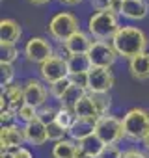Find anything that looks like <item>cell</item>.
<instances>
[{
  "label": "cell",
  "mask_w": 149,
  "mask_h": 158,
  "mask_svg": "<svg viewBox=\"0 0 149 158\" xmlns=\"http://www.w3.org/2000/svg\"><path fill=\"white\" fill-rule=\"evenodd\" d=\"M99 158H123V152H121V149L117 145H104Z\"/></svg>",
  "instance_id": "cell-31"
},
{
  "label": "cell",
  "mask_w": 149,
  "mask_h": 158,
  "mask_svg": "<svg viewBox=\"0 0 149 158\" xmlns=\"http://www.w3.org/2000/svg\"><path fill=\"white\" fill-rule=\"evenodd\" d=\"M114 2H116V0H92V6L97 11H112Z\"/></svg>",
  "instance_id": "cell-33"
},
{
  "label": "cell",
  "mask_w": 149,
  "mask_h": 158,
  "mask_svg": "<svg viewBox=\"0 0 149 158\" xmlns=\"http://www.w3.org/2000/svg\"><path fill=\"white\" fill-rule=\"evenodd\" d=\"M37 115H39V110H37V108H34V106H30V104H24V106L17 112V117H19L21 121H24L26 125H28V123H32V121H36V119H37Z\"/></svg>",
  "instance_id": "cell-26"
},
{
  "label": "cell",
  "mask_w": 149,
  "mask_h": 158,
  "mask_svg": "<svg viewBox=\"0 0 149 158\" xmlns=\"http://www.w3.org/2000/svg\"><path fill=\"white\" fill-rule=\"evenodd\" d=\"M121 2H123V0H121Z\"/></svg>",
  "instance_id": "cell-42"
},
{
  "label": "cell",
  "mask_w": 149,
  "mask_h": 158,
  "mask_svg": "<svg viewBox=\"0 0 149 158\" xmlns=\"http://www.w3.org/2000/svg\"><path fill=\"white\" fill-rule=\"evenodd\" d=\"M74 114H77L79 119L90 121V123H97L103 117V112H101V108H99V104H97V101L92 93H86L79 101V104L74 106Z\"/></svg>",
  "instance_id": "cell-11"
},
{
  "label": "cell",
  "mask_w": 149,
  "mask_h": 158,
  "mask_svg": "<svg viewBox=\"0 0 149 158\" xmlns=\"http://www.w3.org/2000/svg\"><path fill=\"white\" fill-rule=\"evenodd\" d=\"M123 128L125 136L138 141L149 134V110L145 108H132L123 115Z\"/></svg>",
  "instance_id": "cell-3"
},
{
  "label": "cell",
  "mask_w": 149,
  "mask_h": 158,
  "mask_svg": "<svg viewBox=\"0 0 149 158\" xmlns=\"http://www.w3.org/2000/svg\"><path fill=\"white\" fill-rule=\"evenodd\" d=\"M77 156H79V145L73 139H62L52 147V158H77Z\"/></svg>",
  "instance_id": "cell-20"
},
{
  "label": "cell",
  "mask_w": 149,
  "mask_h": 158,
  "mask_svg": "<svg viewBox=\"0 0 149 158\" xmlns=\"http://www.w3.org/2000/svg\"><path fill=\"white\" fill-rule=\"evenodd\" d=\"M23 30L19 26V23H15L13 19H2L0 21V43L2 45H15L21 37Z\"/></svg>",
  "instance_id": "cell-17"
},
{
  "label": "cell",
  "mask_w": 149,
  "mask_h": 158,
  "mask_svg": "<svg viewBox=\"0 0 149 158\" xmlns=\"http://www.w3.org/2000/svg\"><path fill=\"white\" fill-rule=\"evenodd\" d=\"M129 71L136 80H149V54L143 52L129 60Z\"/></svg>",
  "instance_id": "cell-18"
},
{
  "label": "cell",
  "mask_w": 149,
  "mask_h": 158,
  "mask_svg": "<svg viewBox=\"0 0 149 158\" xmlns=\"http://www.w3.org/2000/svg\"><path fill=\"white\" fill-rule=\"evenodd\" d=\"M92 134H95V123L82 121V119H79L77 123L71 127V130H69V138L73 141H79V143L82 139H86L88 136H92Z\"/></svg>",
  "instance_id": "cell-21"
},
{
  "label": "cell",
  "mask_w": 149,
  "mask_h": 158,
  "mask_svg": "<svg viewBox=\"0 0 149 158\" xmlns=\"http://www.w3.org/2000/svg\"><path fill=\"white\" fill-rule=\"evenodd\" d=\"M90 60L93 67H101V69H110L116 60H117V52L114 50L112 43H104V41H95L92 50H90Z\"/></svg>",
  "instance_id": "cell-9"
},
{
  "label": "cell",
  "mask_w": 149,
  "mask_h": 158,
  "mask_svg": "<svg viewBox=\"0 0 149 158\" xmlns=\"http://www.w3.org/2000/svg\"><path fill=\"white\" fill-rule=\"evenodd\" d=\"M143 145H145V149L149 151V134H147V136L143 138Z\"/></svg>",
  "instance_id": "cell-41"
},
{
  "label": "cell",
  "mask_w": 149,
  "mask_h": 158,
  "mask_svg": "<svg viewBox=\"0 0 149 158\" xmlns=\"http://www.w3.org/2000/svg\"><path fill=\"white\" fill-rule=\"evenodd\" d=\"M2 158H13V154L8 152V151H2Z\"/></svg>",
  "instance_id": "cell-40"
},
{
  "label": "cell",
  "mask_w": 149,
  "mask_h": 158,
  "mask_svg": "<svg viewBox=\"0 0 149 158\" xmlns=\"http://www.w3.org/2000/svg\"><path fill=\"white\" fill-rule=\"evenodd\" d=\"M58 110L60 108H52V106H41V110H39V115H37V119H41L45 125H49V123H52V121H56V115H58Z\"/></svg>",
  "instance_id": "cell-29"
},
{
  "label": "cell",
  "mask_w": 149,
  "mask_h": 158,
  "mask_svg": "<svg viewBox=\"0 0 149 158\" xmlns=\"http://www.w3.org/2000/svg\"><path fill=\"white\" fill-rule=\"evenodd\" d=\"M24 88L19 84H11L8 88L2 89V97H0V106L2 110H10V112H19L24 106Z\"/></svg>",
  "instance_id": "cell-10"
},
{
  "label": "cell",
  "mask_w": 149,
  "mask_h": 158,
  "mask_svg": "<svg viewBox=\"0 0 149 158\" xmlns=\"http://www.w3.org/2000/svg\"><path fill=\"white\" fill-rule=\"evenodd\" d=\"M69 132L63 128V127H60L56 121H52V123H49L47 125V136H49V139H52L54 143H58V141H62V139H65V136H67Z\"/></svg>",
  "instance_id": "cell-25"
},
{
  "label": "cell",
  "mask_w": 149,
  "mask_h": 158,
  "mask_svg": "<svg viewBox=\"0 0 149 158\" xmlns=\"http://www.w3.org/2000/svg\"><path fill=\"white\" fill-rule=\"evenodd\" d=\"M17 117L15 112H10V110H2L0 114V119H2V127H13V119Z\"/></svg>",
  "instance_id": "cell-34"
},
{
  "label": "cell",
  "mask_w": 149,
  "mask_h": 158,
  "mask_svg": "<svg viewBox=\"0 0 149 158\" xmlns=\"http://www.w3.org/2000/svg\"><path fill=\"white\" fill-rule=\"evenodd\" d=\"M123 158H149V156L145 152L138 151V149H129V151L123 152Z\"/></svg>",
  "instance_id": "cell-36"
},
{
  "label": "cell",
  "mask_w": 149,
  "mask_h": 158,
  "mask_svg": "<svg viewBox=\"0 0 149 158\" xmlns=\"http://www.w3.org/2000/svg\"><path fill=\"white\" fill-rule=\"evenodd\" d=\"M28 2H32V4H47V2H50V0H28Z\"/></svg>",
  "instance_id": "cell-39"
},
{
  "label": "cell",
  "mask_w": 149,
  "mask_h": 158,
  "mask_svg": "<svg viewBox=\"0 0 149 158\" xmlns=\"http://www.w3.org/2000/svg\"><path fill=\"white\" fill-rule=\"evenodd\" d=\"M69 88H71V78H63V80H58V82L50 84V95L56 97V99H62Z\"/></svg>",
  "instance_id": "cell-27"
},
{
  "label": "cell",
  "mask_w": 149,
  "mask_h": 158,
  "mask_svg": "<svg viewBox=\"0 0 149 158\" xmlns=\"http://www.w3.org/2000/svg\"><path fill=\"white\" fill-rule=\"evenodd\" d=\"M23 88H24V102H26V104H30V106H34V108H37V110H39L41 106H45L49 91H47V88L43 86V82L36 80V78H30V80L24 82Z\"/></svg>",
  "instance_id": "cell-12"
},
{
  "label": "cell",
  "mask_w": 149,
  "mask_h": 158,
  "mask_svg": "<svg viewBox=\"0 0 149 158\" xmlns=\"http://www.w3.org/2000/svg\"><path fill=\"white\" fill-rule=\"evenodd\" d=\"M60 2H63V4H69V6H73V4H79L80 0H60Z\"/></svg>",
  "instance_id": "cell-37"
},
{
  "label": "cell",
  "mask_w": 149,
  "mask_h": 158,
  "mask_svg": "<svg viewBox=\"0 0 149 158\" xmlns=\"http://www.w3.org/2000/svg\"><path fill=\"white\" fill-rule=\"evenodd\" d=\"M112 47L117 52V56L132 60L145 52L147 48V35L134 26H121L117 34L112 39Z\"/></svg>",
  "instance_id": "cell-1"
},
{
  "label": "cell",
  "mask_w": 149,
  "mask_h": 158,
  "mask_svg": "<svg viewBox=\"0 0 149 158\" xmlns=\"http://www.w3.org/2000/svg\"><path fill=\"white\" fill-rule=\"evenodd\" d=\"M79 147H80V151H82L84 154H90V156L99 158V154H101L103 149H104V143L101 141V138H99L97 134H92V136H88L86 139H82V141L79 143Z\"/></svg>",
  "instance_id": "cell-22"
},
{
  "label": "cell",
  "mask_w": 149,
  "mask_h": 158,
  "mask_svg": "<svg viewBox=\"0 0 149 158\" xmlns=\"http://www.w3.org/2000/svg\"><path fill=\"white\" fill-rule=\"evenodd\" d=\"M8 152H11L13 158H34L32 152L28 149H24V147H15V149H10Z\"/></svg>",
  "instance_id": "cell-35"
},
{
  "label": "cell",
  "mask_w": 149,
  "mask_h": 158,
  "mask_svg": "<svg viewBox=\"0 0 149 158\" xmlns=\"http://www.w3.org/2000/svg\"><path fill=\"white\" fill-rule=\"evenodd\" d=\"M26 141L24 138V130L13 127H2L0 130V145H2V151H10L15 147H23V143Z\"/></svg>",
  "instance_id": "cell-14"
},
{
  "label": "cell",
  "mask_w": 149,
  "mask_h": 158,
  "mask_svg": "<svg viewBox=\"0 0 149 158\" xmlns=\"http://www.w3.org/2000/svg\"><path fill=\"white\" fill-rule=\"evenodd\" d=\"M19 52L15 45H2V63H13L17 60Z\"/></svg>",
  "instance_id": "cell-30"
},
{
  "label": "cell",
  "mask_w": 149,
  "mask_h": 158,
  "mask_svg": "<svg viewBox=\"0 0 149 158\" xmlns=\"http://www.w3.org/2000/svg\"><path fill=\"white\" fill-rule=\"evenodd\" d=\"M95 134L101 138L104 145H116L119 139L125 138V128H123V119H117L114 115H103L95 123Z\"/></svg>",
  "instance_id": "cell-5"
},
{
  "label": "cell",
  "mask_w": 149,
  "mask_h": 158,
  "mask_svg": "<svg viewBox=\"0 0 149 158\" xmlns=\"http://www.w3.org/2000/svg\"><path fill=\"white\" fill-rule=\"evenodd\" d=\"M84 95H86V89H82V88H79V86H73V84H71V88H69V89L65 91V95L60 99V104L65 106V108L74 110V106L79 104V101H80Z\"/></svg>",
  "instance_id": "cell-23"
},
{
  "label": "cell",
  "mask_w": 149,
  "mask_h": 158,
  "mask_svg": "<svg viewBox=\"0 0 149 158\" xmlns=\"http://www.w3.org/2000/svg\"><path fill=\"white\" fill-rule=\"evenodd\" d=\"M114 86V74L110 69L93 67L88 73V91L92 95H106Z\"/></svg>",
  "instance_id": "cell-8"
},
{
  "label": "cell",
  "mask_w": 149,
  "mask_h": 158,
  "mask_svg": "<svg viewBox=\"0 0 149 158\" xmlns=\"http://www.w3.org/2000/svg\"><path fill=\"white\" fill-rule=\"evenodd\" d=\"M149 13V6L145 0H123L119 15L130 19V21H142Z\"/></svg>",
  "instance_id": "cell-15"
},
{
  "label": "cell",
  "mask_w": 149,
  "mask_h": 158,
  "mask_svg": "<svg viewBox=\"0 0 149 158\" xmlns=\"http://www.w3.org/2000/svg\"><path fill=\"white\" fill-rule=\"evenodd\" d=\"M77 158H95V156H90V154H84L82 151H80V147H79V156Z\"/></svg>",
  "instance_id": "cell-38"
},
{
  "label": "cell",
  "mask_w": 149,
  "mask_h": 158,
  "mask_svg": "<svg viewBox=\"0 0 149 158\" xmlns=\"http://www.w3.org/2000/svg\"><path fill=\"white\" fill-rule=\"evenodd\" d=\"M71 84L73 86H79L82 89L88 91V73H80V74H71Z\"/></svg>",
  "instance_id": "cell-32"
},
{
  "label": "cell",
  "mask_w": 149,
  "mask_h": 158,
  "mask_svg": "<svg viewBox=\"0 0 149 158\" xmlns=\"http://www.w3.org/2000/svg\"><path fill=\"white\" fill-rule=\"evenodd\" d=\"M24 56L28 61L43 65L47 60L54 56V48L45 37H30L24 45Z\"/></svg>",
  "instance_id": "cell-6"
},
{
  "label": "cell",
  "mask_w": 149,
  "mask_h": 158,
  "mask_svg": "<svg viewBox=\"0 0 149 158\" xmlns=\"http://www.w3.org/2000/svg\"><path fill=\"white\" fill-rule=\"evenodd\" d=\"M67 69H69V76L71 74H80V73H90L93 69L92 60L88 54H73L67 56Z\"/></svg>",
  "instance_id": "cell-19"
},
{
  "label": "cell",
  "mask_w": 149,
  "mask_h": 158,
  "mask_svg": "<svg viewBox=\"0 0 149 158\" xmlns=\"http://www.w3.org/2000/svg\"><path fill=\"white\" fill-rule=\"evenodd\" d=\"M119 28L121 26L117 21V13L114 11H97L88 21V32L95 41H112Z\"/></svg>",
  "instance_id": "cell-2"
},
{
  "label": "cell",
  "mask_w": 149,
  "mask_h": 158,
  "mask_svg": "<svg viewBox=\"0 0 149 158\" xmlns=\"http://www.w3.org/2000/svg\"><path fill=\"white\" fill-rule=\"evenodd\" d=\"M93 43H95V41H93V37H92L90 34L79 30L73 37H69V39H67L65 43H62V45H63V48L67 50V54L73 56V54H90Z\"/></svg>",
  "instance_id": "cell-13"
},
{
  "label": "cell",
  "mask_w": 149,
  "mask_h": 158,
  "mask_svg": "<svg viewBox=\"0 0 149 158\" xmlns=\"http://www.w3.org/2000/svg\"><path fill=\"white\" fill-rule=\"evenodd\" d=\"M24 138H26V141L28 143H32V145H43L47 139H49V136H47V125L41 121V119H36V121H32V123H28V125H24Z\"/></svg>",
  "instance_id": "cell-16"
},
{
  "label": "cell",
  "mask_w": 149,
  "mask_h": 158,
  "mask_svg": "<svg viewBox=\"0 0 149 158\" xmlns=\"http://www.w3.org/2000/svg\"><path fill=\"white\" fill-rule=\"evenodd\" d=\"M0 71H2V89L13 84V76H15V69L11 63H2L0 61Z\"/></svg>",
  "instance_id": "cell-28"
},
{
  "label": "cell",
  "mask_w": 149,
  "mask_h": 158,
  "mask_svg": "<svg viewBox=\"0 0 149 158\" xmlns=\"http://www.w3.org/2000/svg\"><path fill=\"white\" fill-rule=\"evenodd\" d=\"M39 74L41 78L50 86L58 80H63V78H69V69H67V60L62 56H52L50 60H47L41 67H39Z\"/></svg>",
  "instance_id": "cell-7"
},
{
  "label": "cell",
  "mask_w": 149,
  "mask_h": 158,
  "mask_svg": "<svg viewBox=\"0 0 149 158\" xmlns=\"http://www.w3.org/2000/svg\"><path fill=\"white\" fill-rule=\"evenodd\" d=\"M79 121V117H77V114H74V110H71V108H65V106H62L60 104V110H58V115H56V123L60 125V127H63L67 132L71 130V127Z\"/></svg>",
  "instance_id": "cell-24"
},
{
  "label": "cell",
  "mask_w": 149,
  "mask_h": 158,
  "mask_svg": "<svg viewBox=\"0 0 149 158\" xmlns=\"http://www.w3.org/2000/svg\"><path fill=\"white\" fill-rule=\"evenodd\" d=\"M77 32H79V19L74 17L73 13H69V11L56 13L50 19V23H49V34L54 39L62 41V43H65L69 37H73Z\"/></svg>",
  "instance_id": "cell-4"
}]
</instances>
